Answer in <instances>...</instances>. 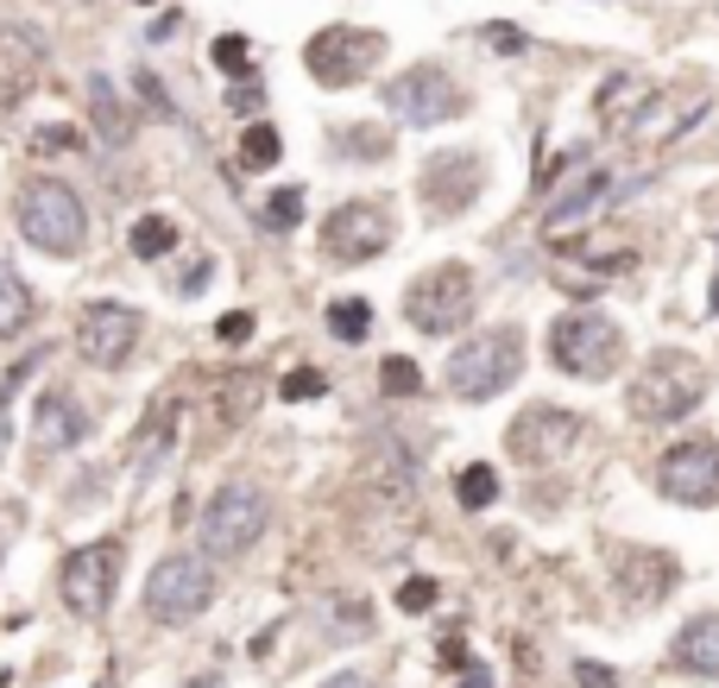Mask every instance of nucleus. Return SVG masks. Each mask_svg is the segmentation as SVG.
Masks as SVG:
<instances>
[{
    "instance_id": "obj_1",
    "label": "nucleus",
    "mask_w": 719,
    "mask_h": 688,
    "mask_svg": "<svg viewBox=\"0 0 719 688\" xmlns=\"http://www.w3.org/2000/svg\"><path fill=\"white\" fill-rule=\"evenodd\" d=\"M518 373H525V329L499 322V329H480L473 341H461V348L448 355L442 386H448V398H461V405H487V398L511 392Z\"/></svg>"
},
{
    "instance_id": "obj_2",
    "label": "nucleus",
    "mask_w": 719,
    "mask_h": 688,
    "mask_svg": "<svg viewBox=\"0 0 719 688\" xmlns=\"http://www.w3.org/2000/svg\"><path fill=\"white\" fill-rule=\"evenodd\" d=\"M272 525V499L259 480H221L209 492V506L196 518V537H202V556L209 562H228V556H247Z\"/></svg>"
},
{
    "instance_id": "obj_3",
    "label": "nucleus",
    "mask_w": 719,
    "mask_h": 688,
    "mask_svg": "<svg viewBox=\"0 0 719 688\" xmlns=\"http://www.w3.org/2000/svg\"><path fill=\"white\" fill-rule=\"evenodd\" d=\"M13 221H20V235L51 259L82 253V240H89V209H82V197L63 178H32L26 183L20 202H13Z\"/></svg>"
},
{
    "instance_id": "obj_4",
    "label": "nucleus",
    "mask_w": 719,
    "mask_h": 688,
    "mask_svg": "<svg viewBox=\"0 0 719 688\" xmlns=\"http://www.w3.org/2000/svg\"><path fill=\"white\" fill-rule=\"evenodd\" d=\"M700 398H707V367L695 355H669L662 348V355L643 360V373H631L625 405H631L638 423H681Z\"/></svg>"
},
{
    "instance_id": "obj_5",
    "label": "nucleus",
    "mask_w": 719,
    "mask_h": 688,
    "mask_svg": "<svg viewBox=\"0 0 719 688\" xmlns=\"http://www.w3.org/2000/svg\"><path fill=\"white\" fill-rule=\"evenodd\" d=\"M549 360L568 379H612L625 360V329L606 310H568L549 329Z\"/></svg>"
},
{
    "instance_id": "obj_6",
    "label": "nucleus",
    "mask_w": 719,
    "mask_h": 688,
    "mask_svg": "<svg viewBox=\"0 0 719 688\" xmlns=\"http://www.w3.org/2000/svg\"><path fill=\"white\" fill-rule=\"evenodd\" d=\"M209 600H214V562L196 550H171L146 575V594H139V607H146L152 626H190Z\"/></svg>"
},
{
    "instance_id": "obj_7",
    "label": "nucleus",
    "mask_w": 719,
    "mask_h": 688,
    "mask_svg": "<svg viewBox=\"0 0 719 688\" xmlns=\"http://www.w3.org/2000/svg\"><path fill=\"white\" fill-rule=\"evenodd\" d=\"M473 272L467 266H436V272H423L417 285L405 291V316H410V329L417 335H455L473 316Z\"/></svg>"
},
{
    "instance_id": "obj_8",
    "label": "nucleus",
    "mask_w": 719,
    "mask_h": 688,
    "mask_svg": "<svg viewBox=\"0 0 719 688\" xmlns=\"http://www.w3.org/2000/svg\"><path fill=\"white\" fill-rule=\"evenodd\" d=\"M379 58H386V39H379L372 26H322V32L303 44V63H310V77L322 82V89L360 82Z\"/></svg>"
},
{
    "instance_id": "obj_9",
    "label": "nucleus",
    "mask_w": 719,
    "mask_h": 688,
    "mask_svg": "<svg viewBox=\"0 0 719 688\" xmlns=\"http://www.w3.org/2000/svg\"><path fill=\"white\" fill-rule=\"evenodd\" d=\"M114 581H120V544L114 537L70 550L63 556V569H58V594H63V607L77 612V619H101L108 600H114Z\"/></svg>"
},
{
    "instance_id": "obj_10",
    "label": "nucleus",
    "mask_w": 719,
    "mask_h": 688,
    "mask_svg": "<svg viewBox=\"0 0 719 688\" xmlns=\"http://www.w3.org/2000/svg\"><path fill=\"white\" fill-rule=\"evenodd\" d=\"M386 108L405 127H442V120L461 114V82L448 77L442 63H417V70L386 82Z\"/></svg>"
},
{
    "instance_id": "obj_11",
    "label": "nucleus",
    "mask_w": 719,
    "mask_h": 688,
    "mask_svg": "<svg viewBox=\"0 0 719 688\" xmlns=\"http://www.w3.org/2000/svg\"><path fill=\"white\" fill-rule=\"evenodd\" d=\"M587 436V417L581 411H556V405H530L518 423L506 430V449L525 461V468H549V461H562L575 442Z\"/></svg>"
},
{
    "instance_id": "obj_12",
    "label": "nucleus",
    "mask_w": 719,
    "mask_h": 688,
    "mask_svg": "<svg viewBox=\"0 0 719 688\" xmlns=\"http://www.w3.org/2000/svg\"><path fill=\"white\" fill-rule=\"evenodd\" d=\"M657 492L676 506H713L719 499V442L688 436L657 461Z\"/></svg>"
},
{
    "instance_id": "obj_13",
    "label": "nucleus",
    "mask_w": 719,
    "mask_h": 688,
    "mask_svg": "<svg viewBox=\"0 0 719 688\" xmlns=\"http://www.w3.org/2000/svg\"><path fill=\"white\" fill-rule=\"evenodd\" d=\"M391 247V209L386 202H341L329 221H322V253L329 259H348V266H360V259L386 253Z\"/></svg>"
},
{
    "instance_id": "obj_14",
    "label": "nucleus",
    "mask_w": 719,
    "mask_h": 688,
    "mask_svg": "<svg viewBox=\"0 0 719 688\" xmlns=\"http://www.w3.org/2000/svg\"><path fill=\"white\" fill-rule=\"evenodd\" d=\"M139 348V310L133 303H89L77 322V355L101 373L127 367V355Z\"/></svg>"
},
{
    "instance_id": "obj_15",
    "label": "nucleus",
    "mask_w": 719,
    "mask_h": 688,
    "mask_svg": "<svg viewBox=\"0 0 719 688\" xmlns=\"http://www.w3.org/2000/svg\"><path fill=\"white\" fill-rule=\"evenodd\" d=\"M417 197L436 216H461L467 202L480 197V152H436L417 178Z\"/></svg>"
},
{
    "instance_id": "obj_16",
    "label": "nucleus",
    "mask_w": 719,
    "mask_h": 688,
    "mask_svg": "<svg viewBox=\"0 0 719 688\" xmlns=\"http://www.w3.org/2000/svg\"><path fill=\"white\" fill-rule=\"evenodd\" d=\"M39 77H44V44L32 32H20V26H7L0 32V114L20 108L39 89Z\"/></svg>"
},
{
    "instance_id": "obj_17",
    "label": "nucleus",
    "mask_w": 719,
    "mask_h": 688,
    "mask_svg": "<svg viewBox=\"0 0 719 688\" xmlns=\"http://www.w3.org/2000/svg\"><path fill=\"white\" fill-rule=\"evenodd\" d=\"M82 436H89V417H82V405L70 392H39V405H32V449L44 455H63L77 449Z\"/></svg>"
},
{
    "instance_id": "obj_18",
    "label": "nucleus",
    "mask_w": 719,
    "mask_h": 688,
    "mask_svg": "<svg viewBox=\"0 0 719 688\" xmlns=\"http://www.w3.org/2000/svg\"><path fill=\"white\" fill-rule=\"evenodd\" d=\"M669 664L681 676H700V682H719V612H700L688 626L676 631V645H669Z\"/></svg>"
},
{
    "instance_id": "obj_19",
    "label": "nucleus",
    "mask_w": 719,
    "mask_h": 688,
    "mask_svg": "<svg viewBox=\"0 0 719 688\" xmlns=\"http://www.w3.org/2000/svg\"><path fill=\"white\" fill-rule=\"evenodd\" d=\"M171 442H177V392H164L152 405V417H146V430L133 436V461H139V468H158Z\"/></svg>"
},
{
    "instance_id": "obj_20",
    "label": "nucleus",
    "mask_w": 719,
    "mask_h": 688,
    "mask_svg": "<svg viewBox=\"0 0 719 688\" xmlns=\"http://www.w3.org/2000/svg\"><path fill=\"white\" fill-rule=\"evenodd\" d=\"M606 190H612V178H606V171H581V183H568V197L549 209V228H556V235H562V228H581Z\"/></svg>"
},
{
    "instance_id": "obj_21",
    "label": "nucleus",
    "mask_w": 719,
    "mask_h": 688,
    "mask_svg": "<svg viewBox=\"0 0 719 688\" xmlns=\"http://www.w3.org/2000/svg\"><path fill=\"white\" fill-rule=\"evenodd\" d=\"M26 329H32V285L0 259V341H13Z\"/></svg>"
},
{
    "instance_id": "obj_22",
    "label": "nucleus",
    "mask_w": 719,
    "mask_h": 688,
    "mask_svg": "<svg viewBox=\"0 0 719 688\" xmlns=\"http://www.w3.org/2000/svg\"><path fill=\"white\" fill-rule=\"evenodd\" d=\"M89 101H96V127H101V139H108V146H127V139H133V120H127V108L114 101L108 77L89 82Z\"/></svg>"
},
{
    "instance_id": "obj_23",
    "label": "nucleus",
    "mask_w": 719,
    "mask_h": 688,
    "mask_svg": "<svg viewBox=\"0 0 719 688\" xmlns=\"http://www.w3.org/2000/svg\"><path fill=\"white\" fill-rule=\"evenodd\" d=\"M329 335L334 341H348V348L353 341H367L372 335V303L367 297H334L329 303Z\"/></svg>"
},
{
    "instance_id": "obj_24",
    "label": "nucleus",
    "mask_w": 719,
    "mask_h": 688,
    "mask_svg": "<svg viewBox=\"0 0 719 688\" xmlns=\"http://www.w3.org/2000/svg\"><path fill=\"white\" fill-rule=\"evenodd\" d=\"M455 499H461L467 511H487L492 499H499V473H492L487 461H473V468H461V480H455Z\"/></svg>"
},
{
    "instance_id": "obj_25",
    "label": "nucleus",
    "mask_w": 719,
    "mask_h": 688,
    "mask_svg": "<svg viewBox=\"0 0 719 688\" xmlns=\"http://www.w3.org/2000/svg\"><path fill=\"white\" fill-rule=\"evenodd\" d=\"M171 247H177V221H171V216L133 221V253H139V259H164Z\"/></svg>"
},
{
    "instance_id": "obj_26",
    "label": "nucleus",
    "mask_w": 719,
    "mask_h": 688,
    "mask_svg": "<svg viewBox=\"0 0 719 688\" xmlns=\"http://www.w3.org/2000/svg\"><path fill=\"white\" fill-rule=\"evenodd\" d=\"M278 152H284V139H278V127H272V120H253V127H247V139H240V158H247L253 171H272V164H278Z\"/></svg>"
},
{
    "instance_id": "obj_27",
    "label": "nucleus",
    "mask_w": 719,
    "mask_h": 688,
    "mask_svg": "<svg viewBox=\"0 0 719 688\" xmlns=\"http://www.w3.org/2000/svg\"><path fill=\"white\" fill-rule=\"evenodd\" d=\"M39 367H44V348H32V355H26L13 373L0 379V455H7V405H13V392L26 386V373H39Z\"/></svg>"
},
{
    "instance_id": "obj_28",
    "label": "nucleus",
    "mask_w": 719,
    "mask_h": 688,
    "mask_svg": "<svg viewBox=\"0 0 719 688\" xmlns=\"http://www.w3.org/2000/svg\"><path fill=\"white\" fill-rule=\"evenodd\" d=\"M297 221H303V190H278V197L266 202V228L284 235V228H297Z\"/></svg>"
},
{
    "instance_id": "obj_29",
    "label": "nucleus",
    "mask_w": 719,
    "mask_h": 688,
    "mask_svg": "<svg viewBox=\"0 0 719 688\" xmlns=\"http://www.w3.org/2000/svg\"><path fill=\"white\" fill-rule=\"evenodd\" d=\"M214 63H221L228 77H247V70H253V51H247L240 32H228V39H214Z\"/></svg>"
},
{
    "instance_id": "obj_30",
    "label": "nucleus",
    "mask_w": 719,
    "mask_h": 688,
    "mask_svg": "<svg viewBox=\"0 0 719 688\" xmlns=\"http://www.w3.org/2000/svg\"><path fill=\"white\" fill-rule=\"evenodd\" d=\"M417 386H423V373H417L405 355H391V360H386V392H391V398H410Z\"/></svg>"
},
{
    "instance_id": "obj_31",
    "label": "nucleus",
    "mask_w": 719,
    "mask_h": 688,
    "mask_svg": "<svg viewBox=\"0 0 719 688\" xmlns=\"http://www.w3.org/2000/svg\"><path fill=\"white\" fill-rule=\"evenodd\" d=\"M322 386H329V379L316 373V367H297V373L284 379V386H278V392H284V398H316Z\"/></svg>"
},
{
    "instance_id": "obj_32",
    "label": "nucleus",
    "mask_w": 719,
    "mask_h": 688,
    "mask_svg": "<svg viewBox=\"0 0 719 688\" xmlns=\"http://www.w3.org/2000/svg\"><path fill=\"white\" fill-rule=\"evenodd\" d=\"M398 607H405V612L436 607V581H405V588H398Z\"/></svg>"
},
{
    "instance_id": "obj_33",
    "label": "nucleus",
    "mask_w": 719,
    "mask_h": 688,
    "mask_svg": "<svg viewBox=\"0 0 719 688\" xmlns=\"http://www.w3.org/2000/svg\"><path fill=\"white\" fill-rule=\"evenodd\" d=\"M575 682L581 688H619V676H612L606 664H593V657H581V664H575Z\"/></svg>"
},
{
    "instance_id": "obj_34",
    "label": "nucleus",
    "mask_w": 719,
    "mask_h": 688,
    "mask_svg": "<svg viewBox=\"0 0 719 688\" xmlns=\"http://www.w3.org/2000/svg\"><path fill=\"white\" fill-rule=\"evenodd\" d=\"M214 335H221V341H247V335H253V310H228Z\"/></svg>"
},
{
    "instance_id": "obj_35",
    "label": "nucleus",
    "mask_w": 719,
    "mask_h": 688,
    "mask_svg": "<svg viewBox=\"0 0 719 688\" xmlns=\"http://www.w3.org/2000/svg\"><path fill=\"white\" fill-rule=\"evenodd\" d=\"M322 688H379V682H372L367 669H341V676H329Z\"/></svg>"
},
{
    "instance_id": "obj_36",
    "label": "nucleus",
    "mask_w": 719,
    "mask_h": 688,
    "mask_svg": "<svg viewBox=\"0 0 719 688\" xmlns=\"http://www.w3.org/2000/svg\"><path fill=\"white\" fill-rule=\"evenodd\" d=\"M461 688H492V676H487L480 664H467V669H461Z\"/></svg>"
},
{
    "instance_id": "obj_37",
    "label": "nucleus",
    "mask_w": 719,
    "mask_h": 688,
    "mask_svg": "<svg viewBox=\"0 0 719 688\" xmlns=\"http://www.w3.org/2000/svg\"><path fill=\"white\" fill-rule=\"evenodd\" d=\"M202 688H221V682H202Z\"/></svg>"
},
{
    "instance_id": "obj_38",
    "label": "nucleus",
    "mask_w": 719,
    "mask_h": 688,
    "mask_svg": "<svg viewBox=\"0 0 719 688\" xmlns=\"http://www.w3.org/2000/svg\"><path fill=\"white\" fill-rule=\"evenodd\" d=\"M0 688H7V676H0Z\"/></svg>"
},
{
    "instance_id": "obj_39",
    "label": "nucleus",
    "mask_w": 719,
    "mask_h": 688,
    "mask_svg": "<svg viewBox=\"0 0 719 688\" xmlns=\"http://www.w3.org/2000/svg\"><path fill=\"white\" fill-rule=\"evenodd\" d=\"M139 7H146V0H139Z\"/></svg>"
}]
</instances>
